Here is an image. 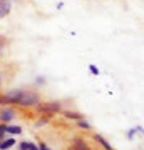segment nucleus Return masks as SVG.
I'll return each instance as SVG.
<instances>
[{
    "mask_svg": "<svg viewBox=\"0 0 144 150\" xmlns=\"http://www.w3.org/2000/svg\"><path fill=\"white\" fill-rule=\"evenodd\" d=\"M40 102V95L34 90H10L7 93H0V107L7 105H17L22 108H32Z\"/></svg>",
    "mask_w": 144,
    "mask_h": 150,
    "instance_id": "f257e3e1",
    "label": "nucleus"
},
{
    "mask_svg": "<svg viewBox=\"0 0 144 150\" xmlns=\"http://www.w3.org/2000/svg\"><path fill=\"white\" fill-rule=\"evenodd\" d=\"M5 134H9L10 137H14V135H20L22 134V127L20 125H7L5 127Z\"/></svg>",
    "mask_w": 144,
    "mask_h": 150,
    "instance_id": "9d476101",
    "label": "nucleus"
},
{
    "mask_svg": "<svg viewBox=\"0 0 144 150\" xmlns=\"http://www.w3.org/2000/svg\"><path fill=\"white\" fill-rule=\"evenodd\" d=\"M17 117V110L12 105H7V107H0V123H9Z\"/></svg>",
    "mask_w": 144,
    "mask_h": 150,
    "instance_id": "7ed1b4c3",
    "label": "nucleus"
},
{
    "mask_svg": "<svg viewBox=\"0 0 144 150\" xmlns=\"http://www.w3.org/2000/svg\"><path fill=\"white\" fill-rule=\"evenodd\" d=\"M0 92H2V77H0Z\"/></svg>",
    "mask_w": 144,
    "mask_h": 150,
    "instance_id": "6ab92c4d",
    "label": "nucleus"
},
{
    "mask_svg": "<svg viewBox=\"0 0 144 150\" xmlns=\"http://www.w3.org/2000/svg\"><path fill=\"white\" fill-rule=\"evenodd\" d=\"M62 115H64L65 118H69V120H80V118H84V115L82 113H79V112H74V110H62Z\"/></svg>",
    "mask_w": 144,
    "mask_h": 150,
    "instance_id": "0eeeda50",
    "label": "nucleus"
},
{
    "mask_svg": "<svg viewBox=\"0 0 144 150\" xmlns=\"http://www.w3.org/2000/svg\"><path fill=\"white\" fill-rule=\"evenodd\" d=\"M77 125H79V129H84V130H91V123L87 122V120H84V118H80V120H77Z\"/></svg>",
    "mask_w": 144,
    "mask_h": 150,
    "instance_id": "f8f14e48",
    "label": "nucleus"
},
{
    "mask_svg": "<svg viewBox=\"0 0 144 150\" xmlns=\"http://www.w3.org/2000/svg\"><path fill=\"white\" fill-rule=\"evenodd\" d=\"M19 150H39V147H37V144H34V142L22 140V142H19Z\"/></svg>",
    "mask_w": 144,
    "mask_h": 150,
    "instance_id": "1a4fd4ad",
    "label": "nucleus"
},
{
    "mask_svg": "<svg viewBox=\"0 0 144 150\" xmlns=\"http://www.w3.org/2000/svg\"><path fill=\"white\" fill-rule=\"evenodd\" d=\"M37 112H40L42 115H47V117H52L55 113H60L62 112V103L60 102H39L35 105Z\"/></svg>",
    "mask_w": 144,
    "mask_h": 150,
    "instance_id": "f03ea898",
    "label": "nucleus"
},
{
    "mask_svg": "<svg viewBox=\"0 0 144 150\" xmlns=\"http://www.w3.org/2000/svg\"><path fill=\"white\" fill-rule=\"evenodd\" d=\"M67 150H92V149L89 147V144H87L84 139L75 137V139L72 140V144H70V147H69Z\"/></svg>",
    "mask_w": 144,
    "mask_h": 150,
    "instance_id": "20e7f679",
    "label": "nucleus"
},
{
    "mask_svg": "<svg viewBox=\"0 0 144 150\" xmlns=\"http://www.w3.org/2000/svg\"><path fill=\"white\" fill-rule=\"evenodd\" d=\"M37 147H39V150H52L47 144H45V142H40V144H39Z\"/></svg>",
    "mask_w": 144,
    "mask_h": 150,
    "instance_id": "dca6fc26",
    "label": "nucleus"
},
{
    "mask_svg": "<svg viewBox=\"0 0 144 150\" xmlns=\"http://www.w3.org/2000/svg\"><path fill=\"white\" fill-rule=\"evenodd\" d=\"M89 72H91L92 75H99V69H97V67H96L94 64L89 65Z\"/></svg>",
    "mask_w": 144,
    "mask_h": 150,
    "instance_id": "4468645a",
    "label": "nucleus"
},
{
    "mask_svg": "<svg viewBox=\"0 0 144 150\" xmlns=\"http://www.w3.org/2000/svg\"><path fill=\"white\" fill-rule=\"evenodd\" d=\"M138 134H143V125H138V127H134L128 132V139H134V135Z\"/></svg>",
    "mask_w": 144,
    "mask_h": 150,
    "instance_id": "9b49d317",
    "label": "nucleus"
},
{
    "mask_svg": "<svg viewBox=\"0 0 144 150\" xmlns=\"http://www.w3.org/2000/svg\"><path fill=\"white\" fill-rule=\"evenodd\" d=\"M4 45H5V40L0 37V52H2V48H4Z\"/></svg>",
    "mask_w": 144,
    "mask_h": 150,
    "instance_id": "a211bd4d",
    "label": "nucleus"
},
{
    "mask_svg": "<svg viewBox=\"0 0 144 150\" xmlns=\"http://www.w3.org/2000/svg\"><path fill=\"white\" fill-rule=\"evenodd\" d=\"M35 83H37V85H42V83H45V79H44V77H37V79H35Z\"/></svg>",
    "mask_w": 144,
    "mask_h": 150,
    "instance_id": "f3484780",
    "label": "nucleus"
},
{
    "mask_svg": "<svg viewBox=\"0 0 144 150\" xmlns=\"http://www.w3.org/2000/svg\"><path fill=\"white\" fill-rule=\"evenodd\" d=\"M5 127H7V123H0V140L4 139V137H5Z\"/></svg>",
    "mask_w": 144,
    "mask_h": 150,
    "instance_id": "2eb2a0df",
    "label": "nucleus"
},
{
    "mask_svg": "<svg viewBox=\"0 0 144 150\" xmlns=\"http://www.w3.org/2000/svg\"><path fill=\"white\" fill-rule=\"evenodd\" d=\"M49 120H50V117H47V115H45V117H44V115H40V118H39L37 123H35V127H37V129H40V127H42V125H45Z\"/></svg>",
    "mask_w": 144,
    "mask_h": 150,
    "instance_id": "ddd939ff",
    "label": "nucleus"
},
{
    "mask_svg": "<svg viewBox=\"0 0 144 150\" xmlns=\"http://www.w3.org/2000/svg\"><path fill=\"white\" fill-rule=\"evenodd\" d=\"M17 140L15 137H4L0 140V150H10L12 147H15Z\"/></svg>",
    "mask_w": 144,
    "mask_h": 150,
    "instance_id": "423d86ee",
    "label": "nucleus"
},
{
    "mask_svg": "<svg viewBox=\"0 0 144 150\" xmlns=\"http://www.w3.org/2000/svg\"><path fill=\"white\" fill-rule=\"evenodd\" d=\"M94 140H96L97 144L101 145L102 149H106V150H114V149H112V145L109 144V142H107V140L104 139L101 134H96V135H94Z\"/></svg>",
    "mask_w": 144,
    "mask_h": 150,
    "instance_id": "6e6552de",
    "label": "nucleus"
},
{
    "mask_svg": "<svg viewBox=\"0 0 144 150\" xmlns=\"http://www.w3.org/2000/svg\"><path fill=\"white\" fill-rule=\"evenodd\" d=\"M12 12V0H0V20L10 15Z\"/></svg>",
    "mask_w": 144,
    "mask_h": 150,
    "instance_id": "39448f33",
    "label": "nucleus"
}]
</instances>
